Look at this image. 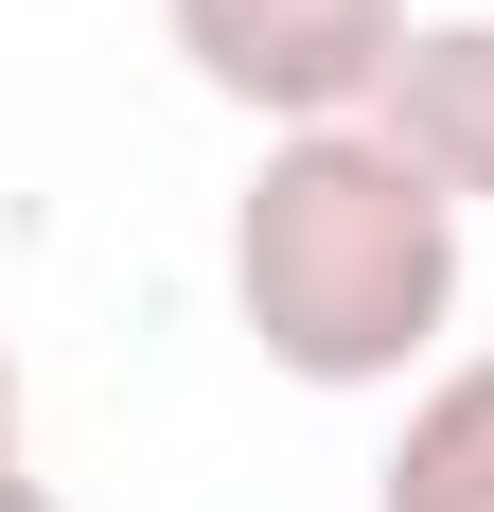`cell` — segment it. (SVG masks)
I'll return each instance as SVG.
<instances>
[{"label": "cell", "instance_id": "5", "mask_svg": "<svg viewBox=\"0 0 494 512\" xmlns=\"http://www.w3.org/2000/svg\"><path fill=\"white\" fill-rule=\"evenodd\" d=\"M0 477H18V354H0Z\"/></svg>", "mask_w": 494, "mask_h": 512}, {"label": "cell", "instance_id": "4", "mask_svg": "<svg viewBox=\"0 0 494 512\" xmlns=\"http://www.w3.org/2000/svg\"><path fill=\"white\" fill-rule=\"evenodd\" d=\"M371 512H494V354H459V371L406 389V442L371 477Z\"/></svg>", "mask_w": 494, "mask_h": 512}, {"label": "cell", "instance_id": "3", "mask_svg": "<svg viewBox=\"0 0 494 512\" xmlns=\"http://www.w3.org/2000/svg\"><path fill=\"white\" fill-rule=\"evenodd\" d=\"M353 124H371L424 195L494 212V18H406V53L371 71V106H353Z\"/></svg>", "mask_w": 494, "mask_h": 512}, {"label": "cell", "instance_id": "6", "mask_svg": "<svg viewBox=\"0 0 494 512\" xmlns=\"http://www.w3.org/2000/svg\"><path fill=\"white\" fill-rule=\"evenodd\" d=\"M0 512H53V477H0Z\"/></svg>", "mask_w": 494, "mask_h": 512}, {"label": "cell", "instance_id": "2", "mask_svg": "<svg viewBox=\"0 0 494 512\" xmlns=\"http://www.w3.org/2000/svg\"><path fill=\"white\" fill-rule=\"evenodd\" d=\"M159 18L195 53V89L247 106L265 142H283V124H353L371 71L406 53V0H159Z\"/></svg>", "mask_w": 494, "mask_h": 512}, {"label": "cell", "instance_id": "1", "mask_svg": "<svg viewBox=\"0 0 494 512\" xmlns=\"http://www.w3.org/2000/svg\"><path fill=\"white\" fill-rule=\"evenodd\" d=\"M459 230L477 212L424 195L371 124H283L230 195V318L300 389H406L459 336Z\"/></svg>", "mask_w": 494, "mask_h": 512}]
</instances>
